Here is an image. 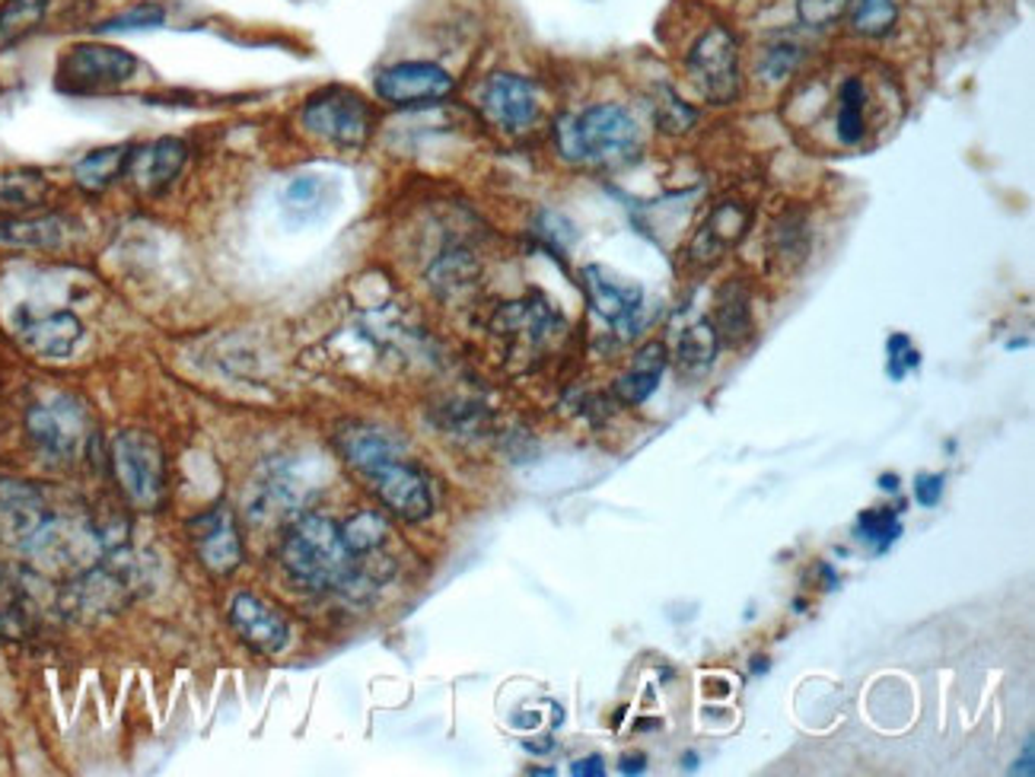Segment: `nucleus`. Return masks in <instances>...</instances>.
<instances>
[{
	"label": "nucleus",
	"instance_id": "30",
	"mask_svg": "<svg viewBox=\"0 0 1035 777\" xmlns=\"http://www.w3.org/2000/svg\"><path fill=\"white\" fill-rule=\"evenodd\" d=\"M717 335L710 319L695 322L691 329L683 331V341H679V360H683V370H705L707 363L714 360L717 353Z\"/></svg>",
	"mask_w": 1035,
	"mask_h": 777
},
{
	"label": "nucleus",
	"instance_id": "10",
	"mask_svg": "<svg viewBox=\"0 0 1035 777\" xmlns=\"http://www.w3.org/2000/svg\"><path fill=\"white\" fill-rule=\"evenodd\" d=\"M584 287H587L593 312L618 338H635L637 329H640V312H644L640 283L625 281L603 265H589V268H584Z\"/></svg>",
	"mask_w": 1035,
	"mask_h": 777
},
{
	"label": "nucleus",
	"instance_id": "17",
	"mask_svg": "<svg viewBox=\"0 0 1035 777\" xmlns=\"http://www.w3.org/2000/svg\"><path fill=\"white\" fill-rule=\"evenodd\" d=\"M749 223H753V211H749L746 201H720L705 220V227L695 236L691 259L701 261V265L717 261L733 246H739V239L746 236Z\"/></svg>",
	"mask_w": 1035,
	"mask_h": 777
},
{
	"label": "nucleus",
	"instance_id": "15",
	"mask_svg": "<svg viewBox=\"0 0 1035 777\" xmlns=\"http://www.w3.org/2000/svg\"><path fill=\"white\" fill-rule=\"evenodd\" d=\"M186 160H189V147L179 138H160V141L143 143V147H131L125 179H131L135 189L143 191V195H157L179 179Z\"/></svg>",
	"mask_w": 1035,
	"mask_h": 777
},
{
	"label": "nucleus",
	"instance_id": "37",
	"mask_svg": "<svg viewBox=\"0 0 1035 777\" xmlns=\"http://www.w3.org/2000/svg\"><path fill=\"white\" fill-rule=\"evenodd\" d=\"M644 755H625L621 758V775H640L644 771Z\"/></svg>",
	"mask_w": 1035,
	"mask_h": 777
},
{
	"label": "nucleus",
	"instance_id": "18",
	"mask_svg": "<svg viewBox=\"0 0 1035 777\" xmlns=\"http://www.w3.org/2000/svg\"><path fill=\"white\" fill-rule=\"evenodd\" d=\"M51 182L39 169H0V217H32L46 211Z\"/></svg>",
	"mask_w": 1035,
	"mask_h": 777
},
{
	"label": "nucleus",
	"instance_id": "34",
	"mask_svg": "<svg viewBox=\"0 0 1035 777\" xmlns=\"http://www.w3.org/2000/svg\"><path fill=\"white\" fill-rule=\"evenodd\" d=\"M886 348H889V377H893V379H905V373H908V370L920 367V353L912 348L908 335L895 331Z\"/></svg>",
	"mask_w": 1035,
	"mask_h": 777
},
{
	"label": "nucleus",
	"instance_id": "27",
	"mask_svg": "<svg viewBox=\"0 0 1035 777\" xmlns=\"http://www.w3.org/2000/svg\"><path fill=\"white\" fill-rule=\"evenodd\" d=\"M850 26L857 36L867 39H886L898 23V3L895 0H850Z\"/></svg>",
	"mask_w": 1035,
	"mask_h": 777
},
{
	"label": "nucleus",
	"instance_id": "31",
	"mask_svg": "<svg viewBox=\"0 0 1035 777\" xmlns=\"http://www.w3.org/2000/svg\"><path fill=\"white\" fill-rule=\"evenodd\" d=\"M163 20L166 10L160 3H135L116 17L102 20L96 29L99 32H135V29H157V26H163Z\"/></svg>",
	"mask_w": 1035,
	"mask_h": 777
},
{
	"label": "nucleus",
	"instance_id": "26",
	"mask_svg": "<svg viewBox=\"0 0 1035 777\" xmlns=\"http://www.w3.org/2000/svg\"><path fill=\"white\" fill-rule=\"evenodd\" d=\"M326 179L319 176H297L281 195V211L290 223H309L326 208Z\"/></svg>",
	"mask_w": 1035,
	"mask_h": 777
},
{
	"label": "nucleus",
	"instance_id": "4",
	"mask_svg": "<svg viewBox=\"0 0 1035 777\" xmlns=\"http://www.w3.org/2000/svg\"><path fill=\"white\" fill-rule=\"evenodd\" d=\"M138 68L141 61L128 48L109 42H77L58 58L54 83L68 96L112 93L128 80H135Z\"/></svg>",
	"mask_w": 1035,
	"mask_h": 777
},
{
	"label": "nucleus",
	"instance_id": "39",
	"mask_svg": "<svg viewBox=\"0 0 1035 777\" xmlns=\"http://www.w3.org/2000/svg\"><path fill=\"white\" fill-rule=\"evenodd\" d=\"M883 488H886V491H895V488H898V478H889V475H886V478H883Z\"/></svg>",
	"mask_w": 1035,
	"mask_h": 777
},
{
	"label": "nucleus",
	"instance_id": "1",
	"mask_svg": "<svg viewBox=\"0 0 1035 777\" xmlns=\"http://www.w3.org/2000/svg\"><path fill=\"white\" fill-rule=\"evenodd\" d=\"M281 567L307 592H354L367 587L360 561L345 542L341 522L322 514H303L290 522L281 542Z\"/></svg>",
	"mask_w": 1035,
	"mask_h": 777
},
{
	"label": "nucleus",
	"instance_id": "8",
	"mask_svg": "<svg viewBox=\"0 0 1035 777\" xmlns=\"http://www.w3.org/2000/svg\"><path fill=\"white\" fill-rule=\"evenodd\" d=\"M370 481V491L379 497V504L405 522H424L434 514V491L430 481L418 466L405 462L401 456H392L379 462L370 471H364Z\"/></svg>",
	"mask_w": 1035,
	"mask_h": 777
},
{
	"label": "nucleus",
	"instance_id": "23",
	"mask_svg": "<svg viewBox=\"0 0 1035 777\" xmlns=\"http://www.w3.org/2000/svg\"><path fill=\"white\" fill-rule=\"evenodd\" d=\"M51 0H3L0 3V54L26 42L46 23Z\"/></svg>",
	"mask_w": 1035,
	"mask_h": 777
},
{
	"label": "nucleus",
	"instance_id": "32",
	"mask_svg": "<svg viewBox=\"0 0 1035 777\" xmlns=\"http://www.w3.org/2000/svg\"><path fill=\"white\" fill-rule=\"evenodd\" d=\"M797 20L806 29H832L847 17L850 0H797Z\"/></svg>",
	"mask_w": 1035,
	"mask_h": 777
},
{
	"label": "nucleus",
	"instance_id": "3",
	"mask_svg": "<svg viewBox=\"0 0 1035 777\" xmlns=\"http://www.w3.org/2000/svg\"><path fill=\"white\" fill-rule=\"evenodd\" d=\"M374 121V106L351 87H326L309 96L300 109V124L309 138L341 150H360L370 141Z\"/></svg>",
	"mask_w": 1035,
	"mask_h": 777
},
{
	"label": "nucleus",
	"instance_id": "21",
	"mask_svg": "<svg viewBox=\"0 0 1035 777\" xmlns=\"http://www.w3.org/2000/svg\"><path fill=\"white\" fill-rule=\"evenodd\" d=\"M131 157V143H112V147H99L90 150L87 157H80L73 166V182L77 189L99 195V191L112 189L118 179H125Z\"/></svg>",
	"mask_w": 1035,
	"mask_h": 777
},
{
	"label": "nucleus",
	"instance_id": "5",
	"mask_svg": "<svg viewBox=\"0 0 1035 777\" xmlns=\"http://www.w3.org/2000/svg\"><path fill=\"white\" fill-rule=\"evenodd\" d=\"M112 471L118 488L135 507L157 510L166 500V452L143 430H121L112 440Z\"/></svg>",
	"mask_w": 1035,
	"mask_h": 777
},
{
	"label": "nucleus",
	"instance_id": "7",
	"mask_svg": "<svg viewBox=\"0 0 1035 777\" xmlns=\"http://www.w3.org/2000/svg\"><path fill=\"white\" fill-rule=\"evenodd\" d=\"M26 430H29V440L36 444L42 456L54 459V462H68L87 447L90 418H87V408L73 396H51V399L36 401L29 408Z\"/></svg>",
	"mask_w": 1035,
	"mask_h": 777
},
{
	"label": "nucleus",
	"instance_id": "2",
	"mask_svg": "<svg viewBox=\"0 0 1035 777\" xmlns=\"http://www.w3.org/2000/svg\"><path fill=\"white\" fill-rule=\"evenodd\" d=\"M555 143L567 163L618 169L631 163L640 150L635 116L618 102H599L577 116L558 118Z\"/></svg>",
	"mask_w": 1035,
	"mask_h": 777
},
{
	"label": "nucleus",
	"instance_id": "16",
	"mask_svg": "<svg viewBox=\"0 0 1035 777\" xmlns=\"http://www.w3.org/2000/svg\"><path fill=\"white\" fill-rule=\"evenodd\" d=\"M48 507L36 488L23 481H0V536L7 542L26 545L36 539V532L48 522Z\"/></svg>",
	"mask_w": 1035,
	"mask_h": 777
},
{
	"label": "nucleus",
	"instance_id": "38",
	"mask_svg": "<svg viewBox=\"0 0 1035 777\" xmlns=\"http://www.w3.org/2000/svg\"><path fill=\"white\" fill-rule=\"evenodd\" d=\"M1035 768H1033V743H1026V755H1023V761H1016V765H1013V775H1033Z\"/></svg>",
	"mask_w": 1035,
	"mask_h": 777
},
{
	"label": "nucleus",
	"instance_id": "12",
	"mask_svg": "<svg viewBox=\"0 0 1035 777\" xmlns=\"http://www.w3.org/2000/svg\"><path fill=\"white\" fill-rule=\"evenodd\" d=\"M17 338L26 351L42 360H68L83 341V322L71 309H20L17 312Z\"/></svg>",
	"mask_w": 1035,
	"mask_h": 777
},
{
	"label": "nucleus",
	"instance_id": "35",
	"mask_svg": "<svg viewBox=\"0 0 1035 777\" xmlns=\"http://www.w3.org/2000/svg\"><path fill=\"white\" fill-rule=\"evenodd\" d=\"M943 497V478L941 475H918L915 478V500L920 507H937Z\"/></svg>",
	"mask_w": 1035,
	"mask_h": 777
},
{
	"label": "nucleus",
	"instance_id": "11",
	"mask_svg": "<svg viewBox=\"0 0 1035 777\" xmlns=\"http://www.w3.org/2000/svg\"><path fill=\"white\" fill-rule=\"evenodd\" d=\"M481 112L500 131L523 135L539 118V93L519 73H491L488 83L481 87Z\"/></svg>",
	"mask_w": 1035,
	"mask_h": 777
},
{
	"label": "nucleus",
	"instance_id": "28",
	"mask_svg": "<svg viewBox=\"0 0 1035 777\" xmlns=\"http://www.w3.org/2000/svg\"><path fill=\"white\" fill-rule=\"evenodd\" d=\"M772 246H775V259H780L787 268H797L806 261L809 252V227L803 213H784L772 230Z\"/></svg>",
	"mask_w": 1035,
	"mask_h": 777
},
{
	"label": "nucleus",
	"instance_id": "14",
	"mask_svg": "<svg viewBox=\"0 0 1035 777\" xmlns=\"http://www.w3.org/2000/svg\"><path fill=\"white\" fill-rule=\"evenodd\" d=\"M230 625L236 637L261 657H278L290 644V625L275 606H268L256 592H239L230 602Z\"/></svg>",
	"mask_w": 1035,
	"mask_h": 777
},
{
	"label": "nucleus",
	"instance_id": "25",
	"mask_svg": "<svg viewBox=\"0 0 1035 777\" xmlns=\"http://www.w3.org/2000/svg\"><path fill=\"white\" fill-rule=\"evenodd\" d=\"M838 141L857 147L867 138V83L860 77H847L838 90V118H835Z\"/></svg>",
	"mask_w": 1035,
	"mask_h": 777
},
{
	"label": "nucleus",
	"instance_id": "36",
	"mask_svg": "<svg viewBox=\"0 0 1035 777\" xmlns=\"http://www.w3.org/2000/svg\"><path fill=\"white\" fill-rule=\"evenodd\" d=\"M570 775L603 777V775H606V765H603V758H599V755H589V758H577V761L570 765Z\"/></svg>",
	"mask_w": 1035,
	"mask_h": 777
},
{
	"label": "nucleus",
	"instance_id": "6",
	"mask_svg": "<svg viewBox=\"0 0 1035 777\" xmlns=\"http://www.w3.org/2000/svg\"><path fill=\"white\" fill-rule=\"evenodd\" d=\"M685 64L707 102L733 106L743 96L739 39L729 26H707L688 48Z\"/></svg>",
	"mask_w": 1035,
	"mask_h": 777
},
{
	"label": "nucleus",
	"instance_id": "20",
	"mask_svg": "<svg viewBox=\"0 0 1035 777\" xmlns=\"http://www.w3.org/2000/svg\"><path fill=\"white\" fill-rule=\"evenodd\" d=\"M666 357L669 353L663 341H647L635 353V363L628 367V373H621V379L615 382V399L621 405H644L657 392L659 377L666 370Z\"/></svg>",
	"mask_w": 1035,
	"mask_h": 777
},
{
	"label": "nucleus",
	"instance_id": "9",
	"mask_svg": "<svg viewBox=\"0 0 1035 777\" xmlns=\"http://www.w3.org/2000/svg\"><path fill=\"white\" fill-rule=\"evenodd\" d=\"M456 90V80L447 68L434 61H399L377 73V96L396 109H424L440 106Z\"/></svg>",
	"mask_w": 1035,
	"mask_h": 777
},
{
	"label": "nucleus",
	"instance_id": "24",
	"mask_svg": "<svg viewBox=\"0 0 1035 777\" xmlns=\"http://www.w3.org/2000/svg\"><path fill=\"white\" fill-rule=\"evenodd\" d=\"M341 452L354 469L364 475L379 462L399 456V444L377 427H351L348 434H341Z\"/></svg>",
	"mask_w": 1035,
	"mask_h": 777
},
{
	"label": "nucleus",
	"instance_id": "13",
	"mask_svg": "<svg viewBox=\"0 0 1035 777\" xmlns=\"http://www.w3.org/2000/svg\"><path fill=\"white\" fill-rule=\"evenodd\" d=\"M189 532L201 565L211 574L230 577L233 570H239V565H242V536H239V522L223 504L205 510L201 517H195Z\"/></svg>",
	"mask_w": 1035,
	"mask_h": 777
},
{
	"label": "nucleus",
	"instance_id": "22",
	"mask_svg": "<svg viewBox=\"0 0 1035 777\" xmlns=\"http://www.w3.org/2000/svg\"><path fill=\"white\" fill-rule=\"evenodd\" d=\"M68 233V223L54 213H32V217H0V242L3 246H26V249H54Z\"/></svg>",
	"mask_w": 1035,
	"mask_h": 777
},
{
	"label": "nucleus",
	"instance_id": "33",
	"mask_svg": "<svg viewBox=\"0 0 1035 777\" xmlns=\"http://www.w3.org/2000/svg\"><path fill=\"white\" fill-rule=\"evenodd\" d=\"M803 61V48L797 42H775V46L765 48L762 61H758V73L768 77L772 83L787 80L790 73L797 71V64Z\"/></svg>",
	"mask_w": 1035,
	"mask_h": 777
},
{
	"label": "nucleus",
	"instance_id": "29",
	"mask_svg": "<svg viewBox=\"0 0 1035 777\" xmlns=\"http://www.w3.org/2000/svg\"><path fill=\"white\" fill-rule=\"evenodd\" d=\"M902 536V519L895 510H864L857 517V539L870 545L873 551H889Z\"/></svg>",
	"mask_w": 1035,
	"mask_h": 777
},
{
	"label": "nucleus",
	"instance_id": "19",
	"mask_svg": "<svg viewBox=\"0 0 1035 777\" xmlns=\"http://www.w3.org/2000/svg\"><path fill=\"white\" fill-rule=\"evenodd\" d=\"M749 290L743 281H727L717 290V307H714V335L720 345L739 348L753 335V307H749Z\"/></svg>",
	"mask_w": 1035,
	"mask_h": 777
},
{
	"label": "nucleus",
	"instance_id": "40",
	"mask_svg": "<svg viewBox=\"0 0 1035 777\" xmlns=\"http://www.w3.org/2000/svg\"><path fill=\"white\" fill-rule=\"evenodd\" d=\"M755 673H762V669H765V673H768V660H755V666H753Z\"/></svg>",
	"mask_w": 1035,
	"mask_h": 777
}]
</instances>
